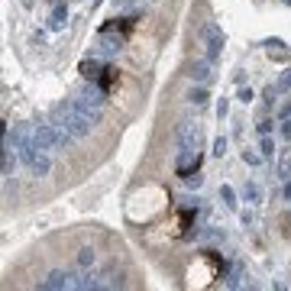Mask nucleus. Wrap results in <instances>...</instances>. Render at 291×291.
I'll return each mask as SVG.
<instances>
[{"instance_id": "nucleus-7", "label": "nucleus", "mask_w": 291, "mask_h": 291, "mask_svg": "<svg viewBox=\"0 0 291 291\" xmlns=\"http://www.w3.org/2000/svg\"><path fill=\"white\" fill-rule=\"evenodd\" d=\"M29 172H32L36 178H46L49 172H52V162H49V155L42 152V149H39V155H36V159L29 162Z\"/></svg>"}, {"instance_id": "nucleus-14", "label": "nucleus", "mask_w": 291, "mask_h": 291, "mask_svg": "<svg viewBox=\"0 0 291 291\" xmlns=\"http://www.w3.org/2000/svg\"><path fill=\"white\" fill-rule=\"evenodd\" d=\"M220 198H223V204L230 207V210H236V191H233L230 184H223V188H220Z\"/></svg>"}, {"instance_id": "nucleus-17", "label": "nucleus", "mask_w": 291, "mask_h": 291, "mask_svg": "<svg viewBox=\"0 0 291 291\" xmlns=\"http://www.w3.org/2000/svg\"><path fill=\"white\" fill-rule=\"evenodd\" d=\"M239 278H243V268L233 265V272H230V278H227V285H230V288H239Z\"/></svg>"}, {"instance_id": "nucleus-10", "label": "nucleus", "mask_w": 291, "mask_h": 291, "mask_svg": "<svg viewBox=\"0 0 291 291\" xmlns=\"http://www.w3.org/2000/svg\"><path fill=\"white\" fill-rule=\"evenodd\" d=\"M65 20H68V7H65V3H55V10H52V29H61V26H65Z\"/></svg>"}, {"instance_id": "nucleus-16", "label": "nucleus", "mask_w": 291, "mask_h": 291, "mask_svg": "<svg viewBox=\"0 0 291 291\" xmlns=\"http://www.w3.org/2000/svg\"><path fill=\"white\" fill-rule=\"evenodd\" d=\"M188 100H191L194 107H204V104H207V91H204V87H194V91L188 94Z\"/></svg>"}, {"instance_id": "nucleus-24", "label": "nucleus", "mask_w": 291, "mask_h": 291, "mask_svg": "<svg viewBox=\"0 0 291 291\" xmlns=\"http://www.w3.org/2000/svg\"><path fill=\"white\" fill-rule=\"evenodd\" d=\"M282 194H285V198L291 201V178H285V191H282Z\"/></svg>"}, {"instance_id": "nucleus-20", "label": "nucleus", "mask_w": 291, "mask_h": 291, "mask_svg": "<svg viewBox=\"0 0 291 291\" xmlns=\"http://www.w3.org/2000/svg\"><path fill=\"white\" fill-rule=\"evenodd\" d=\"M262 159H265V155H256V152H243V162H246V165H259Z\"/></svg>"}, {"instance_id": "nucleus-4", "label": "nucleus", "mask_w": 291, "mask_h": 291, "mask_svg": "<svg viewBox=\"0 0 291 291\" xmlns=\"http://www.w3.org/2000/svg\"><path fill=\"white\" fill-rule=\"evenodd\" d=\"M204 42H207V58L210 61H217L220 58V52H223V32H220V26L217 23H204Z\"/></svg>"}, {"instance_id": "nucleus-18", "label": "nucleus", "mask_w": 291, "mask_h": 291, "mask_svg": "<svg viewBox=\"0 0 291 291\" xmlns=\"http://www.w3.org/2000/svg\"><path fill=\"white\" fill-rule=\"evenodd\" d=\"M223 152H227V136H217V139H214V155L220 159Z\"/></svg>"}, {"instance_id": "nucleus-3", "label": "nucleus", "mask_w": 291, "mask_h": 291, "mask_svg": "<svg viewBox=\"0 0 291 291\" xmlns=\"http://www.w3.org/2000/svg\"><path fill=\"white\" fill-rule=\"evenodd\" d=\"M39 288H46V291H68V288H78V275H71V272H65V268H55V272H49V275L39 282Z\"/></svg>"}, {"instance_id": "nucleus-12", "label": "nucleus", "mask_w": 291, "mask_h": 291, "mask_svg": "<svg viewBox=\"0 0 291 291\" xmlns=\"http://www.w3.org/2000/svg\"><path fill=\"white\" fill-rule=\"evenodd\" d=\"M94 262H97V253H94L91 246H85V249L78 253V268H91Z\"/></svg>"}, {"instance_id": "nucleus-15", "label": "nucleus", "mask_w": 291, "mask_h": 291, "mask_svg": "<svg viewBox=\"0 0 291 291\" xmlns=\"http://www.w3.org/2000/svg\"><path fill=\"white\" fill-rule=\"evenodd\" d=\"M259 152L265 155V159H272V155H275V143H272V136H268V133L262 136V143H259Z\"/></svg>"}, {"instance_id": "nucleus-2", "label": "nucleus", "mask_w": 291, "mask_h": 291, "mask_svg": "<svg viewBox=\"0 0 291 291\" xmlns=\"http://www.w3.org/2000/svg\"><path fill=\"white\" fill-rule=\"evenodd\" d=\"M32 139H36L39 149H61V146L71 143V136L61 126H55V123H36L32 126Z\"/></svg>"}, {"instance_id": "nucleus-6", "label": "nucleus", "mask_w": 291, "mask_h": 291, "mask_svg": "<svg viewBox=\"0 0 291 291\" xmlns=\"http://www.w3.org/2000/svg\"><path fill=\"white\" fill-rule=\"evenodd\" d=\"M188 75H191V81H198V85H207V81H210V58H201V61H194Z\"/></svg>"}, {"instance_id": "nucleus-11", "label": "nucleus", "mask_w": 291, "mask_h": 291, "mask_svg": "<svg viewBox=\"0 0 291 291\" xmlns=\"http://www.w3.org/2000/svg\"><path fill=\"white\" fill-rule=\"evenodd\" d=\"M81 75H85L87 81H97V78H100V65L94 58H85V61H81Z\"/></svg>"}, {"instance_id": "nucleus-19", "label": "nucleus", "mask_w": 291, "mask_h": 291, "mask_svg": "<svg viewBox=\"0 0 291 291\" xmlns=\"http://www.w3.org/2000/svg\"><path fill=\"white\" fill-rule=\"evenodd\" d=\"M275 87H278V91H288V87H291V68H288V71H282V78H278V85H275Z\"/></svg>"}, {"instance_id": "nucleus-8", "label": "nucleus", "mask_w": 291, "mask_h": 291, "mask_svg": "<svg viewBox=\"0 0 291 291\" xmlns=\"http://www.w3.org/2000/svg\"><path fill=\"white\" fill-rule=\"evenodd\" d=\"M78 97H81V100H87L91 107H104V91H100V87H94V85H87L85 91L78 94Z\"/></svg>"}, {"instance_id": "nucleus-21", "label": "nucleus", "mask_w": 291, "mask_h": 291, "mask_svg": "<svg viewBox=\"0 0 291 291\" xmlns=\"http://www.w3.org/2000/svg\"><path fill=\"white\" fill-rule=\"evenodd\" d=\"M236 100H239V104H249V100H253V91H249V87H239Z\"/></svg>"}, {"instance_id": "nucleus-5", "label": "nucleus", "mask_w": 291, "mask_h": 291, "mask_svg": "<svg viewBox=\"0 0 291 291\" xmlns=\"http://www.w3.org/2000/svg\"><path fill=\"white\" fill-rule=\"evenodd\" d=\"M175 136H178V146H181V149H198V143H201V130L194 126L191 120H181V123H178Z\"/></svg>"}, {"instance_id": "nucleus-25", "label": "nucleus", "mask_w": 291, "mask_h": 291, "mask_svg": "<svg viewBox=\"0 0 291 291\" xmlns=\"http://www.w3.org/2000/svg\"><path fill=\"white\" fill-rule=\"evenodd\" d=\"M285 116H291V100H288V104L282 107V120H285Z\"/></svg>"}, {"instance_id": "nucleus-9", "label": "nucleus", "mask_w": 291, "mask_h": 291, "mask_svg": "<svg viewBox=\"0 0 291 291\" xmlns=\"http://www.w3.org/2000/svg\"><path fill=\"white\" fill-rule=\"evenodd\" d=\"M16 159H20V155H13V146H10V143H3V178H7V175H13Z\"/></svg>"}, {"instance_id": "nucleus-23", "label": "nucleus", "mask_w": 291, "mask_h": 291, "mask_svg": "<svg viewBox=\"0 0 291 291\" xmlns=\"http://www.w3.org/2000/svg\"><path fill=\"white\" fill-rule=\"evenodd\" d=\"M282 136L291 143V116H285V120H282Z\"/></svg>"}, {"instance_id": "nucleus-13", "label": "nucleus", "mask_w": 291, "mask_h": 291, "mask_svg": "<svg viewBox=\"0 0 291 291\" xmlns=\"http://www.w3.org/2000/svg\"><path fill=\"white\" fill-rule=\"evenodd\" d=\"M243 198L249 201V204H259V201H262V188H259L256 181H249V184L243 188Z\"/></svg>"}, {"instance_id": "nucleus-26", "label": "nucleus", "mask_w": 291, "mask_h": 291, "mask_svg": "<svg viewBox=\"0 0 291 291\" xmlns=\"http://www.w3.org/2000/svg\"><path fill=\"white\" fill-rule=\"evenodd\" d=\"M126 3H130V0H114V7H126Z\"/></svg>"}, {"instance_id": "nucleus-22", "label": "nucleus", "mask_w": 291, "mask_h": 291, "mask_svg": "<svg viewBox=\"0 0 291 291\" xmlns=\"http://www.w3.org/2000/svg\"><path fill=\"white\" fill-rule=\"evenodd\" d=\"M278 175H282V178H291V165H288V159L278 162Z\"/></svg>"}, {"instance_id": "nucleus-27", "label": "nucleus", "mask_w": 291, "mask_h": 291, "mask_svg": "<svg viewBox=\"0 0 291 291\" xmlns=\"http://www.w3.org/2000/svg\"><path fill=\"white\" fill-rule=\"evenodd\" d=\"M282 3H288V7H291V0H282Z\"/></svg>"}, {"instance_id": "nucleus-1", "label": "nucleus", "mask_w": 291, "mask_h": 291, "mask_svg": "<svg viewBox=\"0 0 291 291\" xmlns=\"http://www.w3.org/2000/svg\"><path fill=\"white\" fill-rule=\"evenodd\" d=\"M52 123L61 126L71 139H85L87 133H91V126H94L91 120H85V116L78 114L75 100H61V104H55L52 107Z\"/></svg>"}]
</instances>
